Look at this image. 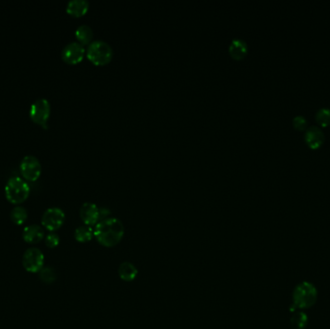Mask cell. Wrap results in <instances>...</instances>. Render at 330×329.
Instances as JSON below:
<instances>
[{
    "instance_id": "obj_9",
    "label": "cell",
    "mask_w": 330,
    "mask_h": 329,
    "mask_svg": "<svg viewBox=\"0 0 330 329\" xmlns=\"http://www.w3.org/2000/svg\"><path fill=\"white\" fill-rule=\"evenodd\" d=\"M85 51L84 46L79 42H71L62 49V59L68 64H76L82 60Z\"/></svg>"
},
{
    "instance_id": "obj_22",
    "label": "cell",
    "mask_w": 330,
    "mask_h": 329,
    "mask_svg": "<svg viewBox=\"0 0 330 329\" xmlns=\"http://www.w3.org/2000/svg\"><path fill=\"white\" fill-rule=\"evenodd\" d=\"M45 244L50 249H53L60 244V238L55 233H49V235L45 237Z\"/></svg>"
},
{
    "instance_id": "obj_2",
    "label": "cell",
    "mask_w": 330,
    "mask_h": 329,
    "mask_svg": "<svg viewBox=\"0 0 330 329\" xmlns=\"http://www.w3.org/2000/svg\"><path fill=\"white\" fill-rule=\"evenodd\" d=\"M30 195V186L24 178L13 176L5 185L6 199L14 205L24 203Z\"/></svg>"
},
{
    "instance_id": "obj_5",
    "label": "cell",
    "mask_w": 330,
    "mask_h": 329,
    "mask_svg": "<svg viewBox=\"0 0 330 329\" xmlns=\"http://www.w3.org/2000/svg\"><path fill=\"white\" fill-rule=\"evenodd\" d=\"M20 170L26 182H35L42 174V164L35 156H25L20 164Z\"/></svg>"
},
{
    "instance_id": "obj_23",
    "label": "cell",
    "mask_w": 330,
    "mask_h": 329,
    "mask_svg": "<svg viewBox=\"0 0 330 329\" xmlns=\"http://www.w3.org/2000/svg\"><path fill=\"white\" fill-rule=\"evenodd\" d=\"M307 124H308V122H307L305 117L301 116V115L295 116L293 119V127L297 131H304V130H306L307 129Z\"/></svg>"
},
{
    "instance_id": "obj_19",
    "label": "cell",
    "mask_w": 330,
    "mask_h": 329,
    "mask_svg": "<svg viewBox=\"0 0 330 329\" xmlns=\"http://www.w3.org/2000/svg\"><path fill=\"white\" fill-rule=\"evenodd\" d=\"M39 277L45 284H52L57 279L55 269L51 267H44L39 271Z\"/></svg>"
},
{
    "instance_id": "obj_4",
    "label": "cell",
    "mask_w": 330,
    "mask_h": 329,
    "mask_svg": "<svg viewBox=\"0 0 330 329\" xmlns=\"http://www.w3.org/2000/svg\"><path fill=\"white\" fill-rule=\"evenodd\" d=\"M88 59L96 65H104L111 60L113 49L109 44L103 40L92 41L86 50Z\"/></svg>"
},
{
    "instance_id": "obj_7",
    "label": "cell",
    "mask_w": 330,
    "mask_h": 329,
    "mask_svg": "<svg viewBox=\"0 0 330 329\" xmlns=\"http://www.w3.org/2000/svg\"><path fill=\"white\" fill-rule=\"evenodd\" d=\"M23 266L30 273H39L45 267L44 253L36 247L28 248L23 255Z\"/></svg>"
},
{
    "instance_id": "obj_14",
    "label": "cell",
    "mask_w": 330,
    "mask_h": 329,
    "mask_svg": "<svg viewBox=\"0 0 330 329\" xmlns=\"http://www.w3.org/2000/svg\"><path fill=\"white\" fill-rule=\"evenodd\" d=\"M89 9V2L87 0H70L67 4L66 11L73 17H81Z\"/></svg>"
},
{
    "instance_id": "obj_1",
    "label": "cell",
    "mask_w": 330,
    "mask_h": 329,
    "mask_svg": "<svg viewBox=\"0 0 330 329\" xmlns=\"http://www.w3.org/2000/svg\"><path fill=\"white\" fill-rule=\"evenodd\" d=\"M125 228L122 221L108 217L99 220L94 228V237L100 245L104 247H113L122 241Z\"/></svg>"
},
{
    "instance_id": "obj_21",
    "label": "cell",
    "mask_w": 330,
    "mask_h": 329,
    "mask_svg": "<svg viewBox=\"0 0 330 329\" xmlns=\"http://www.w3.org/2000/svg\"><path fill=\"white\" fill-rule=\"evenodd\" d=\"M308 323V316L304 312H296L291 318V324L293 329H304Z\"/></svg>"
},
{
    "instance_id": "obj_12",
    "label": "cell",
    "mask_w": 330,
    "mask_h": 329,
    "mask_svg": "<svg viewBox=\"0 0 330 329\" xmlns=\"http://www.w3.org/2000/svg\"><path fill=\"white\" fill-rule=\"evenodd\" d=\"M23 239L26 244H34L41 243L45 240V231L42 226L37 224H31L26 226L23 231Z\"/></svg>"
},
{
    "instance_id": "obj_17",
    "label": "cell",
    "mask_w": 330,
    "mask_h": 329,
    "mask_svg": "<svg viewBox=\"0 0 330 329\" xmlns=\"http://www.w3.org/2000/svg\"><path fill=\"white\" fill-rule=\"evenodd\" d=\"M94 237V229L90 226L83 225L79 226L74 231V239L80 244H85L90 242Z\"/></svg>"
},
{
    "instance_id": "obj_13",
    "label": "cell",
    "mask_w": 330,
    "mask_h": 329,
    "mask_svg": "<svg viewBox=\"0 0 330 329\" xmlns=\"http://www.w3.org/2000/svg\"><path fill=\"white\" fill-rule=\"evenodd\" d=\"M248 51V46L245 40L240 38L233 39L229 46V53L234 59L240 60L243 59Z\"/></svg>"
},
{
    "instance_id": "obj_24",
    "label": "cell",
    "mask_w": 330,
    "mask_h": 329,
    "mask_svg": "<svg viewBox=\"0 0 330 329\" xmlns=\"http://www.w3.org/2000/svg\"><path fill=\"white\" fill-rule=\"evenodd\" d=\"M110 210L107 207H99V220H106L109 216Z\"/></svg>"
},
{
    "instance_id": "obj_8",
    "label": "cell",
    "mask_w": 330,
    "mask_h": 329,
    "mask_svg": "<svg viewBox=\"0 0 330 329\" xmlns=\"http://www.w3.org/2000/svg\"><path fill=\"white\" fill-rule=\"evenodd\" d=\"M42 226L48 231L54 233L59 230L65 221V212L58 207H49L42 216Z\"/></svg>"
},
{
    "instance_id": "obj_10",
    "label": "cell",
    "mask_w": 330,
    "mask_h": 329,
    "mask_svg": "<svg viewBox=\"0 0 330 329\" xmlns=\"http://www.w3.org/2000/svg\"><path fill=\"white\" fill-rule=\"evenodd\" d=\"M324 139H325L324 133L318 126H311L308 129H306L304 140L306 145L309 148L313 150H317L322 146V144L324 143Z\"/></svg>"
},
{
    "instance_id": "obj_16",
    "label": "cell",
    "mask_w": 330,
    "mask_h": 329,
    "mask_svg": "<svg viewBox=\"0 0 330 329\" xmlns=\"http://www.w3.org/2000/svg\"><path fill=\"white\" fill-rule=\"evenodd\" d=\"M75 37L77 39V42H79L80 44H82L83 46L90 44L92 42L93 39V29L91 28V26L88 25H79L76 29H75Z\"/></svg>"
},
{
    "instance_id": "obj_11",
    "label": "cell",
    "mask_w": 330,
    "mask_h": 329,
    "mask_svg": "<svg viewBox=\"0 0 330 329\" xmlns=\"http://www.w3.org/2000/svg\"><path fill=\"white\" fill-rule=\"evenodd\" d=\"M79 215L83 223L91 227L99 221V207L94 203L86 202L80 207Z\"/></svg>"
},
{
    "instance_id": "obj_3",
    "label": "cell",
    "mask_w": 330,
    "mask_h": 329,
    "mask_svg": "<svg viewBox=\"0 0 330 329\" xmlns=\"http://www.w3.org/2000/svg\"><path fill=\"white\" fill-rule=\"evenodd\" d=\"M318 292L316 287L310 282H301L293 293V306L296 309H307L317 301Z\"/></svg>"
},
{
    "instance_id": "obj_20",
    "label": "cell",
    "mask_w": 330,
    "mask_h": 329,
    "mask_svg": "<svg viewBox=\"0 0 330 329\" xmlns=\"http://www.w3.org/2000/svg\"><path fill=\"white\" fill-rule=\"evenodd\" d=\"M315 120L318 126L321 128H326L330 126V109L327 107H322L316 112Z\"/></svg>"
},
{
    "instance_id": "obj_18",
    "label": "cell",
    "mask_w": 330,
    "mask_h": 329,
    "mask_svg": "<svg viewBox=\"0 0 330 329\" xmlns=\"http://www.w3.org/2000/svg\"><path fill=\"white\" fill-rule=\"evenodd\" d=\"M28 217V212L26 208L22 206L14 207L10 213V218L16 225H23Z\"/></svg>"
},
{
    "instance_id": "obj_15",
    "label": "cell",
    "mask_w": 330,
    "mask_h": 329,
    "mask_svg": "<svg viewBox=\"0 0 330 329\" xmlns=\"http://www.w3.org/2000/svg\"><path fill=\"white\" fill-rule=\"evenodd\" d=\"M119 276L121 279L126 282H132L135 280L138 274V270L135 268V265H133L130 262H124L118 269Z\"/></svg>"
},
{
    "instance_id": "obj_6",
    "label": "cell",
    "mask_w": 330,
    "mask_h": 329,
    "mask_svg": "<svg viewBox=\"0 0 330 329\" xmlns=\"http://www.w3.org/2000/svg\"><path fill=\"white\" fill-rule=\"evenodd\" d=\"M51 106L47 98H41L34 100L29 109V116L35 124L45 127L50 116Z\"/></svg>"
}]
</instances>
